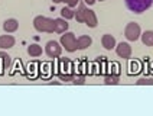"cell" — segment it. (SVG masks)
<instances>
[{
  "label": "cell",
  "mask_w": 153,
  "mask_h": 116,
  "mask_svg": "<svg viewBox=\"0 0 153 116\" xmlns=\"http://www.w3.org/2000/svg\"><path fill=\"white\" fill-rule=\"evenodd\" d=\"M150 5H152V0H136V2H133V3L127 5V6L131 9V10H134L136 13H140V12H143L145 9L149 8Z\"/></svg>",
  "instance_id": "cell-1"
},
{
  "label": "cell",
  "mask_w": 153,
  "mask_h": 116,
  "mask_svg": "<svg viewBox=\"0 0 153 116\" xmlns=\"http://www.w3.org/2000/svg\"><path fill=\"white\" fill-rule=\"evenodd\" d=\"M46 52H48L49 57H58L61 54V47L58 45V42H55V41L48 42V45H46Z\"/></svg>",
  "instance_id": "cell-2"
},
{
  "label": "cell",
  "mask_w": 153,
  "mask_h": 116,
  "mask_svg": "<svg viewBox=\"0 0 153 116\" xmlns=\"http://www.w3.org/2000/svg\"><path fill=\"white\" fill-rule=\"evenodd\" d=\"M130 52H131V48H130V45H128V44L121 42L119 47H117V54H119L120 57L128 58V57H130Z\"/></svg>",
  "instance_id": "cell-3"
},
{
  "label": "cell",
  "mask_w": 153,
  "mask_h": 116,
  "mask_svg": "<svg viewBox=\"0 0 153 116\" xmlns=\"http://www.w3.org/2000/svg\"><path fill=\"white\" fill-rule=\"evenodd\" d=\"M127 38L130 41H136L137 38H139V26L134 25V23H131V25L127 28Z\"/></svg>",
  "instance_id": "cell-4"
},
{
  "label": "cell",
  "mask_w": 153,
  "mask_h": 116,
  "mask_svg": "<svg viewBox=\"0 0 153 116\" xmlns=\"http://www.w3.org/2000/svg\"><path fill=\"white\" fill-rule=\"evenodd\" d=\"M116 45V39L111 36V35H104L102 36V47L105 50H113Z\"/></svg>",
  "instance_id": "cell-5"
},
{
  "label": "cell",
  "mask_w": 153,
  "mask_h": 116,
  "mask_svg": "<svg viewBox=\"0 0 153 116\" xmlns=\"http://www.w3.org/2000/svg\"><path fill=\"white\" fill-rule=\"evenodd\" d=\"M17 26H19V23H17L16 19H9V20L4 22L3 29H4L6 32H15V31L17 29Z\"/></svg>",
  "instance_id": "cell-6"
},
{
  "label": "cell",
  "mask_w": 153,
  "mask_h": 116,
  "mask_svg": "<svg viewBox=\"0 0 153 116\" xmlns=\"http://www.w3.org/2000/svg\"><path fill=\"white\" fill-rule=\"evenodd\" d=\"M15 45V39L12 36H0V48H10Z\"/></svg>",
  "instance_id": "cell-7"
},
{
  "label": "cell",
  "mask_w": 153,
  "mask_h": 116,
  "mask_svg": "<svg viewBox=\"0 0 153 116\" xmlns=\"http://www.w3.org/2000/svg\"><path fill=\"white\" fill-rule=\"evenodd\" d=\"M27 52H29V55H32V57H39L41 54H42V47H39V45H30L29 48H27Z\"/></svg>",
  "instance_id": "cell-8"
},
{
  "label": "cell",
  "mask_w": 153,
  "mask_h": 116,
  "mask_svg": "<svg viewBox=\"0 0 153 116\" xmlns=\"http://www.w3.org/2000/svg\"><path fill=\"white\" fill-rule=\"evenodd\" d=\"M142 39H143V44H145V45L152 47V45H153V32H152V31L145 32L143 35H142Z\"/></svg>",
  "instance_id": "cell-9"
},
{
  "label": "cell",
  "mask_w": 153,
  "mask_h": 116,
  "mask_svg": "<svg viewBox=\"0 0 153 116\" xmlns=\"http://www.w3.org/2000/svg\"><path fill=\"white\" fill-rule=\"evenodd\" d=\"M90 44H91V38L82 36V38H79V39L76 41V47H78V48H85V47H88Z\"/></svg>",
  "instance_id": "cell-10"
},
{
  "label": "cell",
  "mask_w": 153,
  "mask_h": 116,
  "mask_svg": "<svg viewBox=\"0 0 153 116\" xmlns=\"http://www.w3.org/2000/svg\"><path fill=\"white\" fill-rule=\"evenodd\" d=\"M62 16H67V17H72L74 15L71 13V10H68V9H64L62 10Z\"/></svg>",
  "instance_id": "cell-11"
}]
</instances>
